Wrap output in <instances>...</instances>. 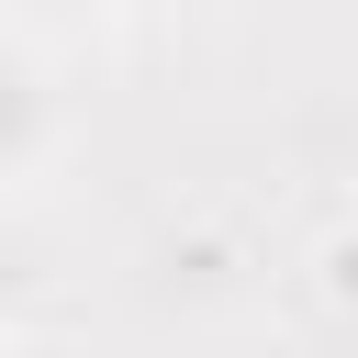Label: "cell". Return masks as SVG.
Segmentation results:
<instances>
[{
    "mask_svg": "<svg viewBox=\"0 0 358 358\" xmlns=\"http://www.w3.org/2000/svg\"><path fill=\"white\" fill-rule=\"evenodd\" d=\"M45 145H56V90L22 45H0V179H22Z\"/></svg>",
    "mask_w": 358,
    "mask_h": 358,
    "instance_id": "6da1fadb",
    "label": "cell"
}]
</instances>
